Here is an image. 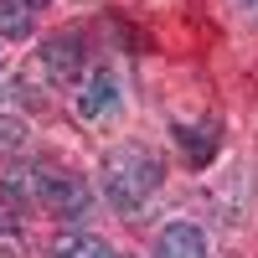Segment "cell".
<instances>
[{
	"instance_id": "cell-4",
	"label": "cell",
	"mask_w": 258,
	"mask_h": 258,
	"mask_svg": "<svg viewBox=\"0 0 258 258\" xmlns=\"http://www.w3.org/2000/svg\"><path fill=\"white\" fill-rule=\"evenodd\" d=\"M207 253H212V243L197 222H170L155 238V258H207Z\"/></svg>"
},
{
	"instance_id": "cell-7",
	"label": "cell",
	"mask_w": 258,
	"mask_h": 258,
	"mask_svg": "<svg viewBox=\"0 0 258 258\" xmlns=\"http://www.w3.org/2000/svg\"><path fill=\"white\" fill-rule=\"evenodd\" d=\"M52 258H114V248L93 232H62L52 243Z\"/></svg>"
},
{
	"instance_id": "cell-3",
	"label": "cell",
	"mask_w": 258,
	"mask_h": 258,
	"mask_svg": "<svg viewBox=\"0 0 258 258\" xmlns=\"http://www.w3.org/2000/svg\"><path fill=\"white\" fill-rule=\"evenodd\" d=\"M78 119L83 124H103L114 109H119V78L109 73V68H93L88 78H83V88H78Z\"/></svg>"
},
{
	"instance_id": "cell-13",
	"label": "cell",
	"mask_w": 258,
	"mask_h": 258,
	"mask_svg": "<svg viewBox=\"0 0 258 258\" xmlns=\"http://www.w3.org/2000/svg\"><path fill=\"white\" fill-rule=\"evenodd\" d=\"M0 78H6V62H0Z\"/></svg>"
},
{
	"instance_id": "cell-5",
	"label": "cell",
	"mask_w": 258,
	"mask_h": 258,
	"mask_svg": "<svg viewBox=\"0 0 258 258\" xmlns=\"http://www.w3.org/2000/svg\"><path fill=\"white\" fill-rule=\"evenodd\" d=\"M36 68L47 73L52 83H73V78H83V41H73V36L47 41V47H41V57H36Z\"/></svg>"
},
{
	"instance_id": "cell-9",
	"label": "cell",
	"mask_w": 258,
	"mask_h": 258,
	"mask_svg": "<svg viewBox=\"0 0 258 258\" xmlns=\"http://www.w3.org/2000/svg\"><path fill=\"white\" fill-rule=\"evenodd\" d=\"M21 145H26V124L6 114V119H0V155H16Z\"/></svg>"
},
{
	"instance_id": "cell-8",
	"label": "cell",
	"mask_w": 258,
	"mask_h": 258,
	"mask_svg": "<svg viewBox=\"0 0 258 258\" xmlns=\"http://www.w3.org/2000/svg\"><path fill=\"white\" fill-rule=\"evenodd\" d=\"M0 36L6 41H26L31 36V6L26 0H0Z\"/></svg>"
},
{
	"instance_id": "cell-12",
	"label": "cell",
	"mask_w": 258,
	"mask_h": 258,
	"mask_svg": "<svg viewBox=\"0 0 258 258\" xmlns=\"http://www.w3.org/2000/svg\"><path fill=\"white\" fill-rule=\"evenodd\" d=\"M26 6H31V11H36V6H47V0H26Z\"/></svg>"
},
{
	"instance_id": "cell-11",
	"label": "cell",
	"mask_w": 258,
	"mask_h": 258,
	"mask_svg": "<svg viewBox=\"0 0 258 258\" xmlns=\"http://www.w3.org/2000/svg\"><path fill=\"white\" fill-rule=\"evenodd\" d=\"M232 11H238L243 21H253V26H258V0H232Z\"/></svg>"
},
{
	"instance_id": "cell-2",
	"label": "cell",
	"mask_w": 258,
	"mask_h": 258,
	"mask_svg": "<svg viewBox=\"0 0 258 258\" xmlns=\"http://www.w3.org/2000/svg\"><path fill=\"white\" fill-rule=\"evenodd\" d=\"M0 186H6L16 202H21V197H26V202H41L47 212H57V217H83L88 202H93L83 181L62 176V170H52V165H21V170H11Z\"/></svg>"
},
{
	"instance_id": "cell-1",
	"label": "cell",
	"mask_w": 258,
	"mask_h": 258,
	"mask_svg": "<svg viewBox=\"0 0 258 258\" xmlns=\"http://www.w3.org/2000/svg\"><path fill=\"white\" fill-rule=\"evenodd\" d=\"M98 186H103V202L114 212H140L160 186V160L150 155L145 145H119L103 155V170H98Z\"/></svg>"
},
{
	"instance_id": "cell-6",
	"label": "cell",
	"mask_w": 258,
	"mask_h": 258,
	"mask_svg": "<svg viewBox=\"0 0 258 258\" xmlns=\"http://www.w3.org/2000/svg\"><path fill=\"white\" fill-rule=\"evenodd\" d=\"M176 145L186 150L191 165H207L217 155V124H176Z\"/></svg>"
},
{
	"instance_id": "cell-10",
	"label": "cell",
	"mask_w": 258,
	"mask_h": 258,
	"mask_svg": "<svg viewBox=\"0 0 258 258\" xmlns=\"http://www.w3.org/2000/svg\"><path fill=\"white\" fill-rule=\"evenodd\" d=\"M0 232H6V238L21 232V212H16V197H11L6 186H0Z\"/></svg>"
}]
</instances>
